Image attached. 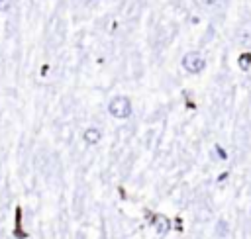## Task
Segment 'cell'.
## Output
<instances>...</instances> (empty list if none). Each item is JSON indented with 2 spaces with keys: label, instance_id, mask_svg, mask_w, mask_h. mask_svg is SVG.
<instances>
[{
  "label": "cell",
  "instance_id": "obj_1",
  "mask_svg": "<svg viewBox=\"0 0 251 239\" xmlns=\"http://www.w3.org/2000/svg\"><path fill=\"white\" fill-rule=\"evenodd\" d=\"M108 112H110L114 118H118V120L129 118V116H131V100H129L127 96H124V94L114 96V98L110 100V104H108Z\"/></svg>",
  "mask_w": 251,
  "mask_h": 239
},
{
  "label": "cell",
  "instance_id": "obj_2",
  "mask_svg": "<svg viewBox=\"0 0 251 239\" xmlns=\"http://www.w3.org/2000/svg\"><path fill=\"white\" fill-rule=\"evenodd\" d=\"M182 67H184V71L186 72H190V74H198V72H202L204 71V67H206V61H204V57L200 55V53H196V51H190V53H186L184 57H182Z\"/></svg>",
  "mask_w": 251,
  "mask_h": 239
},
{
  "label": "cell",
  "instance_id": "obj_3",
  "mask_svg": "<svg viewBox=\"0 0 251 239\" xmlns=\"http://www.w3.org/2000/svg\"><path fill=\"white\" fill-rule=\"evenodd\" d=\"M82 137H84V143H88V145H96V143L102 139V133H100L98 127H86L84 133H82Z\"/></svg>",
  "mask_w": 251,
  "mask_h": 239
},
{
  "label": "cell",
  "instance_id": "obj_4",
  "mask_svg": "<svg viewBox=\"0 0 251 239\" xmlns=\"http://www.w3.org/2000/svg\"><path fill=\"white\" fill-rule=\"evenodd\" d=\"M155 227H157L159 233H165V231L169 229V221H167L163 215H157V217H155Z\"/></svg>",
  "mask_w": 251,
  "mask_h": 239
},
{
  "label": "cell",
  "instance_id": "obj_5",
  "mask_svg": "<svg viewBox=\"0 0 251 239\" xmlns=\"http://www.w3.org/2000/svg\"><path fill=\"white\" fill-rule=\"evenodd\" d=\"M198 2L204 4V6H208V8H216V6L224 4V0H198Z\"/></svg>",
  "mask_w": 251,
  "mask_h": 239
},
{
  "label": "cell",
  "instance_id": "obj_6",
  "mask_svg": "<svg viewBox=\"0 0 251 239\" xmlns=\"http://www.w3.org/2000/svg\"><path fill=\"white\" fill-rule=\"evenodd\" d=\"M12 8V0H0V14L8 12Z\"/></svg>",
  "mask_w": 251,
  "mask_h": 239
},
{
  "label": "cell",
  "instance_id": "obj_7",
  "mask_svg": "<svg viewBox=\"0 0 251 239\" xmlns=\"http://www.w3.org/2000/svg\"><path fill=\"white\" fill-rule=\"evenodd\" d=\"M218 235H226V221L218 223Z\"/></svg>",
  "mask_w": 251,
  "mask_h": 239
}]
</instances>
